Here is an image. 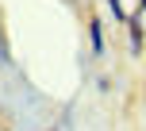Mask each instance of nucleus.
<instances>
[{
    "label": "nucleus",
    "mask_w": 146,
    "mask_h": 131,
    "mask_svg": "<svg viewBox=\"0 0 146 131\" xmlns=\"http://www.w3.org/2000/svg\"><path fill=\"white\" fill-rule=\"evenodd\" d=\"M88 43H92V54L100 58V54H104V23H100V19L88 23Z\"/></svg>",
    "instance_id": "obj_1"
},
{
    "label": "nucleus",
    "mask_w": 146,
    "mask_h": 131,
    "mask_svg": "<svg viewBox=\"0 0 146 131\" xmlns=\"http://www.w3.org/2000/svg\"><path fill=\"white\" fill-rule=\"evenodd\" d=\"M127 35H131V50L139 54V50H142V23H139V15L127 23Z\"/></svg>",
    "instance_id": "obj_2"
},
{
    "label": "nucleus",
    "mask_w": 146,
    "mask_h": 131,
    "mask_svg": "<svg viewBox=\"0 0 146 131\" xmlns=\"http://www.w3.org/2000/svg\"><path fill=\"white\" fill-rule=\"evenodd\" d=\"M108 8H111V15H115V19H123V4H119V0H108Z\"/></svg>",
    "instance_id": "obj_3"
},
{
    "label": "nucleus",
    "mask_w": 146,
    "mask_h": 131,
    "mask_svg": "<svg viewBox=\"0 0 146 131\" xmlns=\"http://www.w3.org/2000/svg\"><path fill=\"white\" fill-rule=\"evenodd\" d=\"M142 8H146V0H142Z\"/></svg>",
    "instance_id": "obj_4"
}]
</instances>
